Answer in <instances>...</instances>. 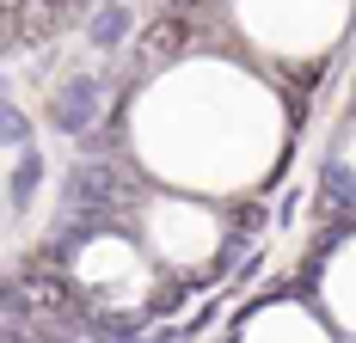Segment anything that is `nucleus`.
Returning a JSON list of instances; mask_svg holds the SVG:
<instances>
[{"label": "nucleus", "mask_w": 356, "mask_h": 343, "mask_svg": "<svg viewBox=\"0 0 356 343\" xmlns=\"http://www.w3.org/2000/svg\"><path fill=\"white\" fill-rule=\"evenodd\" d=\"M123 203V184L111 166H74L68 178V221H111V208Z\"/></svg>", "instance_id": "f257e3e1"}, {"label": "nucleus", "mask_w": 356, "mask_h": 343, "mask_svg": "<svg viewBox=\"0 0 356 343\" xmlns=\"http://www.w3.org/2000/svg\"><path fill=\"white\" fill-rule=\"evenodd\" d=\"M99 104H105V80H99V74H74L68 86L56 92L49 117H56V123H62L68 135H80V129H86V123L99 117Z\"/></svg>", "instance_id": "f03ea898"}, {"label": "nucleus", "mask_w": 356, "mask_h": 343, "mask_svg": "<svg viewBox=\"0 0 356 343\" xmlns=\"http://www.w3.org/2000/svg\"><path fill=\"white\" fill-rule=\"evenodd\" d=\"M184 43H191V25H184V19H154V25L142 31V74L178 62V56H184Z\"/></svg>", "instance_id": "7ed1b4c3"}, {"label": "nucleus", "mask_w": 356, "mask_h": 343, "mask_svg": "<svg viewBox=\"0 0 356 343\" xmlns=\"http://www.w3.org/2000/svg\"><path fill=\"white\" fill-rule=\"evenodd\" d=\"M123 37H129V6H123V0H111L105 12L92 19V43H99V49H117Z\"/></svg>", "instance_id": "20e7f679"}, {"label": "nucleus", "mask_w": 356, "mask_h": 343, "mask_svg": "<svg viewBox=\"0 0 356 343\" xmlns=\"http://www.w3.org/2000/svg\"><path fill=\"white\" fill-rule=\"evenodd\" d=\"M320 203H356V172L350 166H325V184H320Z\"/></svg>", "instance_id": "39448f33"}, {"label": "nucleus", "mask_w": 356, "mask_h": 343, "mask_svg": "<svg viewBox=\"0 0 356 343\" xmlns=\"http://www.w3.org/2000/svg\"><path fill=\"white\" fill-rule=\"evenodd\" d=\"M37 172H43V166H37V160H19V172H13V208L25 203V196H31V184H37Z\"/></svg>", "instance_id": "423d86ee"}, {"label": "nucleus", "mask_w": 356, "mask_h": 343, "mask_svg": "<svg viewBox=\"0 0 356 343\" xmlns=\"http://www.w3.org/2000/svg\"><path fill=\"white\" fill-rule=\"evenodd\" d=\"M25 135H31V129H25V117L6 104V147H13V153H25Z\"/></svg>", "instance_id": "0eeeda50"}]
</instances>
